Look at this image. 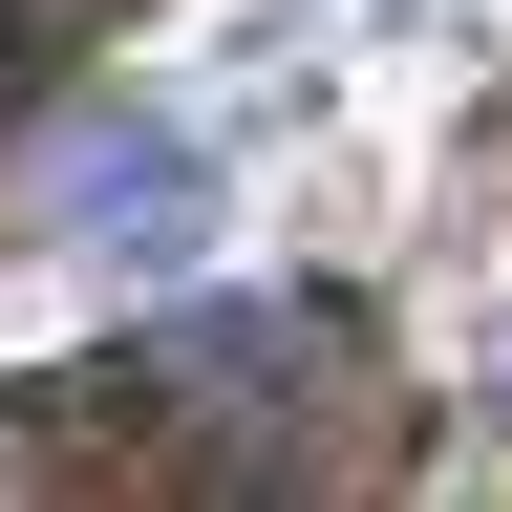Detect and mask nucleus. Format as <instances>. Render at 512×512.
I'll return each mask as SVG.
<instances>
[{
  "mask_svg": "<svg viewBox=\"0 0 512 512\" xmlns=\"http://www.w3.org/2000/svg\"><path fill=\"white\" fill-rule=\"evenodd\" d=\"M192 214H214L192 128H64L43 150V235H86V256H192Z\"/></svg>",
  "mask_w": 512,
  "mask_h": 512,
  "instance_id": "1",
  "label": "nucleus"
}]
</instances>
